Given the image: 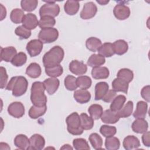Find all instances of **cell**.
I'll return each instance as SVG.
<instances>
[{
	"label": "cell",
	"instance_id": "cell-1",
	"mask_svg": "<svg viewBox=\"0 0 150 150\" xmlns=\"http://www.w3.org/2000/svg\"><path fill=\"white\" fill-rule=\"evenodd\" d=\"M64 56V52L62 47L59 46H53L43 55L42 61L44 67L48 68L60 64Z\"/></svg>",
	"mask_w": 150,
	"mask_h": 150
},
{
	"label": "cell",
	"instance_id": "cell-2",
	"mask_svg": "<svg viewBox=\"0 0 150 150\" xmlns=\"http://www.w3.org/2000/svg\"><path fill=\"white\" fill-rule=\"evenodd\" d=\"M45 87L43 83L35 81L32 83L31 87L30 100L32 104L37 107L46 105L47 97L45 94Z\"/></svg>",
	"mask_w": 150,
	"mask_h": 150
},
{
	"label": "cell",
	"instance_id": "cell-3",
	"mask_svg": "<svg viewBox=\"0 0 150 150\" xmlns=\"http://www.w3.org/2000/svg\"><path fill=\"white\" fill-rule=\"evenodd\" d=\"M28 81L22 76L12 77L6 85L7 90H12V95L15 97H20L27 91Z\"/></svg>",
	"mask_w": 150,
	"mask_h": 150
},
{
	"label": "cell",
	"instance_id": "cell-4",
	"mask_svg": "<svg viewBox=\"0 0 150 150\" xmlns=\"http://www.w3.org/2000/svg\"><path fill=\"white\" fill-rule=\"evenodd\" d=\"M67 129L69 133L73 135H80L83 134L84 129L81 126L80 118L79 114L74 112L69 115L66 119Z\"/></svg>",
	"mask_w": 150,
	"mask_h": 150
},
{
	"label": "cell",
	"instance_id": "cell-5",
	"mask_svg": "<svg viewBox=\"0 0 150 150\" xmlns=\"http://www.w3.org/2000/svg\"><path fill=\"white\" fill-rule=\"evenodd\" d=\"M59 37V32L56 28H50L42 29L39 34V39L43 43H50L55 42Z\"/></svg>",
	"mask_w": 150,
	"mask_h": 150
},
{
	"label": "cell",
	"instance_id": "cell-6",
	"mask_svg": "<svg viewBox=\"0 0 150 150\" xmlns=\"http://www.w3.org/2000/svg\"><path fill=\"white\" fill-rule=\"evenodd\" d=\"M46 3L43 5L39 9V15L40 17L49 16L56 17L60 12V7L54 1H45Z\"/></svg>",
	"mask_w": 150,
	"mask_h": 150
},
{
	"label": "cell",
	"instance_id": "cell-7",
	"mask_svg": "<svg viewBox=\"0 0 150 150\" xmlns=\"http://www.w3.org/2000/svg\"><path fill=\"white\" fill-rule=\"evenodd\" d=\"M26 49L30 57H35L41 53L43 43L39 39L31 40L27 43Z\"/></svg>",
	"mask_w": 150,
	"mask_h": 150
},
{
	"label": "cell",
	"instance_id": "cell-8",
	"mask_svg": "<svg viewBox=\"0 0 150 150\" xmlns=\"http://www.w3.org/2000/svg\"><path fill=\"white\" fill-rule=\"evenodd\" d=\"M97 12V7L93 2L84 4L83 9L80 13L81 19L87 20L93 18Z\"/></svg>",
	"mask_w": 150,
	"mask_h": 150
},
{
	"label": "cell",
	"instance_id": "cell-9",
	"mask_svg": "<svg viewBox=\"0 0 150 150\" xmlns=\"http://www.w3.org/2000/svg\"><path fill=\"white\" fill-rule=\"evenodd\" d=\"M8 114L16 118H19L25 114V107L21 102L15 101L8 107Z\"/></svg>",
	"mask_w": 150,
	"mask_h": 150
},
{
	"label": "cell",
	"instance_id": "cell-10",
	"mask_svg": "<svg viewBox=\"0 0 150 150\" xmlns=\"http://www.w3.org/2000/svg\"><path fill=\"white\" fill-rule=\"evenodd\" d=\"M113 13L117 19L122 21L127 19L129 16L131 12L128 6L122 4H119L116 5L114 8Z\"/></svg>",
	"mask_w": 150,
	"mask_h": 150
},
{
	"label": "cell",
	"instance_id": "cell-11",
	"mask_svg": "<svg viewBox=\"0 0 150 150\" xmlns=\"http://www.w3.org/2000/svg\"><path fill=\"white\" fill-rule=\"evenodd\" d=\"M69 70L75 75L80 76L85 74L87 70V66L83 62L77 60H72L69 64Z\"/></svg>",
	"mask_w": 150,
	"mask_h": 150
},
{
	"label": "cell",
	"instance_id": "cell-12",
	"mask_svg": "<svg viewBox=\"0 0 150 150\" xmlns=\"http://www.w3.org/2000/svg\"><path fill=\"white\" fill-rule=\"evenodd\" d=\"M30 146L28 150H41L45 145V139L43 136L38 134L32 135L29 138Z\"/></svg>",
	"mask_w": 150,
	"mask_h": 150
},
{
	"label": "cell",
	"instance_id": "cell-13",
	"mask_svg": "<svg viewBox=\"0 0 150 150\" xmlns=\"http://www.w3.org/2000/svg\"><path fill=\"white\" fill-rule=\"evenodd\" d=\"M22 25L29 30L35 29L39 25V21L37 16L32 13L25 15L22 20Z\"/></svg>",
	"mask_w": 150,
	"mask_h": 150
},
{
	"label": "cell",
	"instance_id": "cell-14",
	"mask_svg": "<svg viewBox=\"0 0 150 150\" xmlns=\"http://www.w3.org/2000/svg\"><path fill=\"white\" fill-rule=\"evenodd\" d=\"M132 129L137 134H144L148 131V123L142 118H137L134 120L131 125Z\"/></svg>",
	"mask_w": 150,
	"mask_h": 150
},
{
	"label": "cell",
	"instance_id": "cell-15",
	"mask_svg": "<svg viewBox=\"0 0 150 150\" xmlns=\"http://www.w3.org/2000/svg\"><path fill=\"white\" fill-rule=\"evenodd\" d=\"M43 83L45 85L46 91L50 95L53 94L57 90L60 84L59 79L55 77L46 79Z\"/></svg>",
	"mask_w": 150,
	"mask_h": 150
},
{
	"label": "cell",
	"instance_id": "cell-16",
	"mask_svg": "<svg viewBox=\"0 0 150 150\" xmlns=\"http://www.w3.org/2000/svg\"><path fill=\"white\" fill-rule=\"evenodd\" d=\"M120 118L117 112L113 111L110 109L104 111L101 116V121L105 124H115L119 121Z\"/></svg>",
	"mask_w": 150,
	"mask_h": 150
},
{
	"label": "cell",
	"instance_id": "cell-17",
	"mask_svg": "<svg viewBox=\"0 0 150 150\" xmlns=\"http://www.w3.org/2000/svg\"><path fill=\"white\" fill-rule=\"evenodd\" d=\"M122 145L127 150L138 149L140 146V142L137 137L134 135H128L123 140Z\"/></svg>",
	"mask_w": 150,
	"mask_h": 150
},
{
	"label": "cell",
	"instance_id": "cell-18",
	"mask_svg": "<svg viewBox=\"0 0 150 150\" xmlns=\"http://www.w3.org/2000/svg\"><path fill=\"white\" fill-rule=\"evenodd\" d=\"M17 54L16 49L13 46L1 47V60L6 62H11L14 56Z\"/></svg>",
	"mask_w": 150,
	"mask_h": 150
},
{
	"label": "cell",
	"instance_id": "cell-19",
	"mask_svg": "<svg viewBox=\"0 0 150 150\" xmlns=\"http://www.w3.org/2000/svg\"><path fill=\"white\" fill-rule=\"evenodd\" d=\"M73 97L77 103L80 104H85L90 100L91 94L87 90L80 89L74 91Z\"/></svg>",
	"mask_w": 150,
	"mask_h": 150
},
{
	"label": "cell",
	"instance_id": "cell-20",
	"mask_svg": "<svg viewBox=\"0 0 150 150\" xmlns=\"http://www.w3.org/2000/svg\"><path fill=\"white\" fill-rule=\"evenodd\" d=\"M13 142L16 147L22 150L28 149L30 146L29 139L23 134L17 135L14 139Z\"/></svg>",
	"mask_w": 150,
	"mask_h": 150
},
{
	"label": "cell",
	"instance_id": "cell-21",
	"mask_svg": "<svg viewBox=\"0 0 150 150\" xmlns=\"http://www.w3.org/2000/svg\"><path fill=\"white\" fill-rule=\"evenodd\" d=\"M109 90L108 84L104 81L97 83L95 86V100H102L103 97Z\"/></svg>",
	"mask_w": 150,
	"mask_h": 150
},
{
	"label": "cell",
	"instance_id": "cell-22",
	"mask_svg": "<svg viewBox=\"0 0 150 150\" xmlns=\"http://www.w3.org/2000/svg\"><path fill=\"white\" fill-rule=\"evenodd\" d=\"M110 74L109 70L106 67H93L91 70V76L93 78L96 80L105 79L108 77Z\"/></svg>",
	"mask_w": 150,
	"mask_h": 150
},
{
	"label": "cell",
	"instance_id": "cell-23",
	"mask_svg": "<svg viewBox=\"0 0 150 150\" xmlns=\"http://www.w3.org/2000/svg\"><path fill=\"white\" fill-rule=\"evenodd\" d=\"M148 110V104L145 101H139L137 104L136 110H135L133 116L137 118L144 119L146 117Z\"/></svg>",
	"mask_w": 150,
	"mask_h": 150
},
{
	"label": "cell",
	"instance_id": "cell-24",
	"mask_svg": "<svg viewBox=\"0 0 150 150\" xmlns=\"http://www.w3.org/2000/svg\"><path fill=\"white\" fill-rule=\"evenodd\" d=\"M80 8L79 2L77 1L68 0L64 5V12L69 15H74L77 13Z\"/></svg>",
	"mask_w": 150,
	"mask_h": 150
},
{
	"label": "cell",
	"instance_id": "cell-25",
	"mask_svg": "<svg viewBox=\"0 0 150 150\" xmlns=\"http://www.w3.org/2000/svg\"><path fill=\"white\" fill-rule=\"evenodd\" d=\"M115 54L117 55H122L127 53L128 49V45L126 41L122 39H119L112 43Z\"/></svg>",
	"mask_w": 150,
	"mask_h": 150
},
{
	"label": "cell",
	"instance_id": "cell-26",
	"mask_svg": "<svg viewBox=\"0 0 150 150\" xmlns=\"http://www.w3.org/2000/svg\"><path fill=\"white\" fill-rule=\"evenodd\" d=\"M42 73L40 65L37 63H30L26 68V74L30 78L36 79L39 77Z\"/></svg>",
	"mask_w": 150,
	"mask_h": 150
},
{
	"label": "cell",
	"instance_id": "cell-27",
	"mask_svg": "<svg viewBox=\"0 0 150 150\" xmlns=\"http://www.w3.org/2000/svg\"><path fill=\"white\" fill-rule=\"evenodd\" d=\"M97 52L99 54L106 57H110L115 54L112 43L110 42L103 43L98 49Z\"/></svg>",
	"mask_w": 150,
	"mask_h": 150
},
{
	"label": "cell",
	"instance_id": "cell-28",
	"mask_svg": "<svg viewBox=\"0 0 150 150\" xmlns=\"http://www.w3.org/2000/svg\"><path fill=\"white\" fill-rule=\"evenodd\" d=\"M105 62V57L99 54H93L87 60L88 66L91 67H100Z\"/></svg>",
	"mask_w": 150,
	"mask_h": 150
},
{
	"label": "cell",
	"instance_id": "cell-29",
	"mask_svg": "<svg viewBox=\"0 0 150 150\" xmlns=\"http://www.w3.org/2000/svg\"><path fill=\"white\" fill-rule=\"evenodd\" d=\"M117 78L127 83H129L132 81L134 78V73L132 70L129 69L123 68L121 69L117 74Z\"/></svg>",
	"mask_w": 150,
	"mask_h": 150
},
{
	"label": "cell",
	"instance_id": "cell-30",
	"mask_svg": "<svg viewBox=\"0 0 150 150\" xmlns=\"http://www.w3.org/2000/svg\"><path fill=\"white\" fill-rule=\"evenodd\" d=\"M112 90L115 92H123L125 94L128 93V83L118 79H114L112 82Z\"/></svg>",
	"mask_w": 150,
	"mask_h": 150
},
{
	"label": "cell",
	"instance_id": "cell-31",
	"mask_svg": "<svg viewBox=\"0 0 150 150\" xmlns=\"http://www.w3.org/2000/svg\"><path fill=\"white\" fill-rule=\"evenodd\" d=\"M125 101L126 97L125 96L120 94L116 96L111 101L110 104V110L115 112L118 111L124 106Z\"/></svg>",
	"mask_w": 150,
	"mask_h": 150
},
{
	"label": "cell",
	"instance_id": "cell-32",
	"mask_svg": "<svg viewBox=\"0 0 150 150\" xmlns=\"http://www.w3.org/2000/svg\"><path fill=\"white\" fill-rule=\"evenodd\" d=\"M102 45L100 39L96 37H90L86 41V46L87 49L91 52H96Z\"/></svg>",
	"mask_w": 150,
	"mask_h": 150
},
{
	"label": "cell",
	"instance_id": "cell-33",
	"mask_svg": "<svg viewBox=\"0 0 150 150\" xmlns=\"http://www.w3.org/2000/svg\"><path fill=\"white\" fill-rule=\"evenodd\" d=\"M47 110V106L43 107H37L35 105H32L28 112L29 116L32 119H37L38 118L43 115Z\"/></svg>",
	"mask_w": 150,
	"mask_h": 150
},
{
	"label": "cell",
	"instance_id": "cell-34",
	"mask_svg": "<svg viewBox=\"0 0 150 150\" xmlns=\"http://www.w3.org/2000/svg\"><path fill=\"white\" fill-rule=\"evenodd\" d=\"M81 126L84 130H90L94 126V120L86 113H81L80 115Z\"/></svg>",
	"mask_w": 150,
	"mask_h": 150
},
{
	"label": "cell",
	"instance_id": "cell-35",
	"mask_svg": "<svg viewBox=\"0 0 150 150\" xmlns=\"http://www.w3.org/2000/svg\"><path fill=\"white\" fill-rule=\"evenodd\" d=\"M88 112L93 120H98L103 112V108L100 104H94L91 105L88 108Z\"/></svg>",
	"mask_w": 150,
	"mask_h": 150
},
{
	"label": "cell",
	"instance_id": "cell-36",
	"mask_svg": "<svg viewBox=\"0 0 150 150\" xmlns=\"http://www.w3.org/2000/svg\"><path fill=\"white\" fill-rule=\"evenodd\" d=\"M134 104L131 101H128L124 106H123L118 111L117 114L120 118H127L129 117L133 111Z\"/></svg>",
	"mask_w": 150,
	"mask_h": 150
},
{
	"label": "cell",
	"instance_id": "cell-37",
	"mask_svg": "<svg viewBox=\"0 0 150 150\" xmlns=\"http://www.w3.org/2000/svg\"><path fill=\"white\" fill-rule=\"evenodd\" d=\"M77 87L80 89L87 90L89 88L92 84L91 79L87 76H80L76 78Z\"/></svg>",
	"mask_w": 150,
	"mask_h": 150
},
{
	"label": "cell",
	"instance_id": "cell-38",
	"mask_svg": "<svg viewBox=\"0 0 150 150\" xmlns=\"http://www.w3.org/2000/svg\"><path fill=\"white\" fill-rule=\"evenodd\" d=\"M56 23L54 18L49 16H44L40 17L39 21V26L41 29L53 28Z\"/></svg>",
	"mask_w": 150,
	"mask_h": 150
},
{
	"label": "cell",
	"instance_id": "cell-39",
	"mask_svg": "<svg viewBox=\"0 0 150 150\" xmlns=\"http://www.w3.org/2000/svg\"><path fill=\"white\" fill-rule=\"evenodd\" d=\"M120 146V142L118 138L110 137L106 138L105 140V146L108 150H117Z\"/></svg>",
	"mask_w": 150,
	"mask_h": 150
},
{
	"label": "cell",
	"instance_id": "cell-40",
	"mask_svg": "<svg viewBox=\"0 0 150 150\" xmlns=\"http://www.w3.org/2000/svg\"><path fill=\"white\" fill-rule=\"evenodd\" d=\"M25 13L23 10L19 8L13 9L10 13V19L11 21L16 24L21 23L22 22Z\"/></svg>",
	"mask_w": 150,
	"mask_h": 150
},
{
	"label": "cell",
	"instance_id": "cell-41",
	"mask_svg": "<svg viewBox=\"0 0 150 150\" xmlns=\"http://www.w3.org/2000/svg\"><path fill=\"white\" fill-rule=\"evenodd\" d=\"M89 141L93 148L95 149H101L103 146L102 138L97 133H92L88 138Z\"/></svg>",
	"mask_w": 150,
	"mask_h": 150
},
{
	"label": "cell",
	"instance_id": "cell-42",
	"mask_svg": "<svg viewBox=\"0 0 150 150\" xmlns=\"http://www.w3.org/2000/svg\"><path fill=\"white\" fill-rule=\"evenodd\" d=\"M27 61L26 54L22 52L17 53L11 60V63L16 67H21L25 64Z\"/></svg>",
	"mask_w": 150,
	"mask_h": 150
},
{
	"label": "cell",
	"instance_id": "cell-43",
	"mask_svg": "<svg viewBox=\"0 0 150 150\" xmlns=\"http://www.w3.org/2000/svg\"><path fill=\"white\" fill-rule=\"evenodd\" d=\"M63 69L60 64L52 67L45 68L46 74L50 77H57L63 74Z\"/></svg>",
	"mask_w": 150,
	"mask_h": 150
},
{
	"label": "cell",
	"instance_id": "cell-44",
	"mask_svg": "<svg viewBox=\"0 0 150 150\" xmlns=\"http://www.w3.org/2000/svg\"><path fill=\"white\" fill-rule=\"evenodd\" d=\"M38 4L37 0H22L21 1L22 9L26 12H32L34 11Z\"/></svg>",
	"mask_w": 150,
	"mask_h": 150
},
{
	"label": "cell",
	"instance_id": "cell-45",
	"mask_svg": "<svg viewBox=\"0 0 150 150\" xmlns=\"http://www.w3.org/2000/svg\"><path fill=\"white\" fill-rule=\"evenodd\" d=\"M64 84L66 88L69 91H74L77 89L76 78L72 75H67L64 80Z\"/></svg>",
	"mask_w": 150,
	"mask_h": 150
},
{
	"label": "cell",
	"instance_id": "cell-46",
	"mask_svg": "<svg viewBox=\"0 0 150 150\" xmlns=\"http://www.w3.org/2000/svg\"><path fill=\"white\" fill-rule=\"evenodd\" d=\"M100 133L105 138L114 136L117 132V129L114 126L103 125L100 128Z\"/></svg>",
	"mask_w": 150,
	"mask_h": 150
},
{
	"label": "cell",
	"instance_id": "cell-47",
	"mask_svg": "<svg viewBox=\"0 0 150 150\" xmlns=\"http://www.w3.org/2000/svg\"><path fill=\"white\" fill-rule=\"evenodd\" d=\"M73 145L76 150H88L90 149L87 141L84 138H76L73 141Z\"/></svg>",
	"mask_w": 150,
	"mask_h": 150
},
{
	"label": "cell",
	"instance_id": "cell-48",
	"mask_svg": "<svg viewBox=\"0 0 150 150\" xmlns=\"http://www.w3.org/2000/svg\"><path fill=\"white\" fill-rule=\"evenodd\" d=\"M15 33L21 39H28L31 35L30 30L26 29L23 25L18 26L15 30Z\"/></svg>",
	"mask_w": 150,
	"mask_h": 150
},
{
	"label": "cell",
	"instance_id": "cell-49",
	"mask_svg": "<svg viewBox=\"0 0 150 150\" xmlns=\"http://www.w3.org/2000/svg\"><path fill=\"white\" fill-rule=\"evenodd\" d=\"M1 70V88L3 89L7 85V81L8 79V76L6 73V70L5 67L1 66L0 67Z\"/></svg>",
	"mask_w": 150,
	"mask_h": 150
},
{
	"label": "cell",
	"instance_id": "cell-50",
	"mask_svg": "<svg viewBox=\"0 0 150 150\" xmlns=\"http://www.w3.org/2000/svg\"><path fill=\"white\" fill-rule=\"evenodd\" d=\"M116 95H117V92H115L114 90H113L112 89L108 90L107 93L103 97L102 100L105 103H110L116 97Z\"/></svg>",
	"mask_w": 150,
	"mask_h": 150
},
{
	"label": "cell",
	"instance_id": "cell-51",
	"mask_svg": "<svg viewBox=\"0 0 150 150\" xmlns=\"http://www.w3.org/2000/svg\"><path fill=\"white\" fill-rule=\"evenodd\" d=\"M149 86L147 85L144 86L141 91V97L147 102L150 101V96H149Z\"/></svg>",
	"mask_w": 150,
	"mask_h": 150
},
{
	"label": "cell",
	"instance_id": "cell-52",
	"mask_svg": "<svg viewBox=\"0 0 150 150\" xmlns=\"http://www.w3.org/2000/svg\"><path fill=\"white\" fill-rule=\"evenodd\" d=\"M142 141L143 144L149 147L150 146V132L149 131H146L142 136Z\"/></svg>",
	"mask_w": 150,
	"mask_h": 150
},
{
	"label": "cell",
	"instance_id": "cell-53",
	"mask_svg": "<svg viewBox=\"0 0 150 150\" xmlns=\"http://www.w3.org/2000/svg\"><path fill=\"white\" fill-rule=\"evenodd\" d=\"M1 5V21H2L6 15V8L2 5V4H0Z\"/></svg>",
	"mask_w": 150,
	"mask_h": 150
},
{
	"label": "cell",
	"instance_id": "cell-54",
	"mask_svg": "<svg viewBox=\"0 0 150 150\" xmlns=\"http://www.w3.org/2000/svg\"><path fill=\"white\" fill-rule=\"evenodd\" d=\"M60 149H73V148L69 144H64L62 147L60 148Z\"/></svg>",
	"mask_w": 150,
	"mask_h": 150
},
{
	"label": "cell",
	"instance_id": "cell-55",
	"mask_svg": "<svg viewBox=\"0 0 150 150\" xmlns=\"http://www.w3.org/2000/svg\"><path fill=\"white\" fill-rule=\"evenodd\" d=\"M97 3L100 4L101 5H106L107 4H108L109 2V1H96Z\"/></svg>",
	"mask_w": 150,
	"mask_h": 150
}]
</instances>
